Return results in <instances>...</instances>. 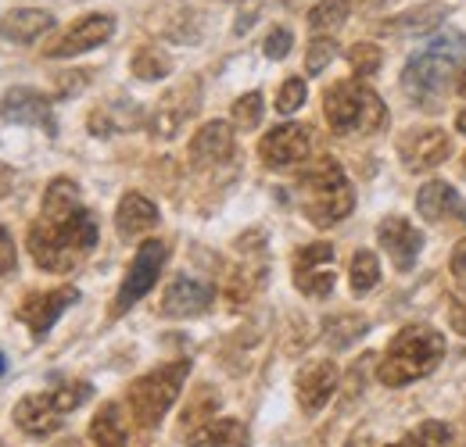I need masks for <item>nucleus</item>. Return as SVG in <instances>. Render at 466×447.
Segmentation results:
<instances>
[{
  "mask_svg": "<svg viewBox=\"0 0 466 447\" xmlns=\"http://www.w3.org/2000/svg\"><path fill=\"white\" fill-rule=\"evenodd\" d=\"M11 269H15V240H11V233L0 225V276L11 273Z\"/></svg>",
  "mask_w": 466,
  "mask_h": 447,
  "instance_id": "nucleus-41",
  "label": "nucleus"
},
{
  "mask_svg": "<svg viewBox=\"0 0 466 447\" xmlns=\"http://www.w3.org/2000/svg\"><path fill=\"white\" fill-rule=\"evenodd\" d=\"M187 372L190 365L187 362H169L147 376H140L133 387H129V412L140 426H155L162 422V415L176 404V397L187 383Z\"/></svg>",
  "mask_w": 466,
  "mask_h": 447,
  "instance_id": "nucleus-3",
  "label": "nucleus"
},
{
  "mask_svg": "<svg viewBox=\"0 0 466 447\" xmlns=\"http://www.w3.org/2000/svg\"><path fill=\"white\" fill-rule=\"evenodd\" d=\"M0 118H4V122H15V125H36V129H44L47 136L58 133L51 101H47L44 94L29 90V86H15V90L4 94V101H0Z\"/></svg>",
  "mask_w": 466,
  "mask_h": 447,
  "instance_id": "nucleus-9",
  "label": "nucleus"
},
{
  "mask_svg": "<svg viewBox=\"0 0 466 447\" xmlns=\"http://www.w3.org/2000/svg\"><path fill=\"white\" fill-rule=\"evenodd\" d=\"M258 122H262V94L251 90V94L237 97V104H233V125L237 129H255Z\"/></svg>",
  "mask_w": 466,
  "mask_h": 447,
  "instance_id": "nucleus-35",
  "label": "nucleus"
},
{
  "mask_svg": "<svg viewBox=\"0 0 466 447\" xmlns=\"http://www.w3.org/2000/svg\"><path fill=\"white\" fill-rule=\"evenodd\" d=\"M395 447H399V444H395Z\"/></svg>",
  "mask_w": 466,
  "mask_h": 447,
  "instance_id": "nucleus-51",
  "label": "nucleus"
},
{
  "mask_svg": "<svg viewBox=\"0 0 466 447\" xmlns=\"http://www.w3.org/2000/svg\"><path fill=\"white\" fill-rule=\"evenodd\" d=\"M90 441L94 447H126V422H122V412L118 404H105L94 422H90Z\"/></svg>",
  "mask_w": 466,
  "mask_h": 447,
  "instance_id": "nucleus-27",
  "label": "nucleus"
},
{
  "mask_svg": "<svg viewBox=\"0 0 466 447\" xmlns=\"http://www.w3.org/2000/svg\"><path fill=\"white\" fill-rule=\"evenodd\" d=\"M345 447H370V437H351Z\"/></svg>",
  "mask_w": 466,
  "mask_h": 447,
  "instance_id": "nucleus-45",
  "label": "nucleus"
},
{
  "mask_svg": "<svg viewBox=\"0 0 466 447\" xmlns=\"http://www.w3.org/2000/svg\"><path fill=\"white\" fill-rule=\"evenodd\" d=\"M416 212H420V219H427V223H441L449 212H460V194H456V186H449L445 179H431V183L420 186V194H416Z\"/></svg>",
  "mask_w": 466,
  "mask_h": 447,
  "instance_id": "nucleus-24",
  "label": "nucleus"
},
{
  "mask_svg": "<svg viewBox=\"0 0 466 447\" xmlns=\"http://www.w3.org/2000/svg\"><path fill=\"white\" fill-rule=\"evenodd\" d=\"M129 68H133L137 79L155 83V79H166V75L173 72V57L162 55L158 47H140V51L133 55V61H129Z\"/></svg>",
  "mask_w": 466,
  "mask_h": 447,
  "instance_id": "nucleus-32",
  "label": "nucleus"
},
{
  "mask_svg": "<svg viewBox=\"0 0 466 447\" xmlns=\"http://www.w3.org/2000/svg\"><path fill=\"white\" fill-rule=\"evenodd\" d=\"M79 301V290L76 286H58V290H44V293H33L25 297V304L18 308V319L33 330V336H47L51 326L65 315L68 304Z\"/></svg>",
  "mask_w": 466,
  "mask_h": 447,
  "instance_id": "nucleus-11",
  "label": "nucleus"
},
{
  "mask_svg": "<svg viewBox=\"0 0 466 447\" xmlns=\"http://www.w3.org/2000/svg\"><path fill=\"white\" fill-rule=\"evenodd\" d=\"M144 122V112H140V104L137 101H129V97H112V101H105V104H97L90 118H86V125H90V133L94 136H118V133H129V129H137Z\"/></svg>",
  "mask_w": 466,
  "mask_h": 447,
  "instance_id": "nucleus-18",
  "label": "nucleus"
},
{
  "mask_svg": "<svg viewBox=\"0 0 466 447\" xmlns=\"http://www.w3.org/2000/svg\"><path fill=\"white\" fill-rule=\"evenodd\" d=\"M445 358V336L431 326H406L384 351L380 383L384 387H409L423 376H431Z\"/></svg>",
  "mask_w": 466,
  "mask_h": 447,
  "instance_id": "nucleus-1",
  "label": "nucleus"
},
{
  "mask_svg": "<svg viewBox=\"0 0 466 447\" xmlns=\"http://www.w3.org/2000/svg\"><path fill=\"white\" fill-rule=\"evenodd\" d=\"M452 269H456V273H466V243H460V251H456V258H452Z\"/></svg>",
  "mask_w": 466,
  "mask_h": 447,
  "instance_id": "nucleus-44",
  "label": "nucleus"
},
{
  "mask_svg": "<svg viewBox=\"0 0 466 447\" xmlns=\"http://www.w3.org/2000/svg\"><path fill=\"white\" fill-rule=\"evenodd\" d=\"M399 154H402L406 168H412V172H416V168H438L441 162H449L452 140H449V133H441V129L406 133L402 144H399Z\"/></svg>",
  "mask_w": 466,
  "mask_h": 447,
  "instance_id": "nucleus-14",
  "label": "nucleus"
},
{
  "mask_svg": "<svg viewBox=\"0 0 466 447\" xmlns=\"http://www.w3.org/2000/svg\"><path fill=\"white\" fill-rule=\"evenodd\" d=\"M55 25V15L51 11H40V7H15L0 18V36L11 40V44H36L47 29Z\"/></svg>",
  "mask_w": 466,
  "mask_h": 447,
  "instance_id": "nucleus-20",
  "label": "nucleus"
},
{
  "mask_svg": "<svg viewBox=\"0 0 466 447\" xmlns=\"http://www.w3.org/2000/svg\"><path fill=\"white\" fill-rule=\"evenodd\" d=\"M116 33V18L112 15H86L79 18L76 25H68L65 33L58 36V44L51 51H44L47 57H76V55H86L101 44H108Z\"/></svg>",
  "mask_w": 466,
  "mask_h": 447,
  "instance_id": "nucleus-10",
  "label": "nucleus"
},
{
  "mask_svg": "<svg viewBox=\"0 0 466 447\" xmlns=\"http://www.w3.org/2000/svg\"><path fill=\"white\" fill-rule=\"evenodd\" d=\"M294 47V33L288 25H277V29H269V36H266V44H262V51L269 61H284V57L291 55Z\"/></svg>",
  "mask_w": 466,
  "mask_h": 447,
  "instance_id": "nucleus-38",
  "label": "nucleus"
},
{
  "mask_svg": "<svg viewBox=\"0 0 466 447\" xmlns=\"http://www.w3.org/2000/svg\"><path fill=\"white\" fill-rule=\"evenodd\" d=\"M11 186H15V168L0 162V201H4L7 194H11Z\"/></svg>",
  "mask_w": 466,
  "mask_h": 447,
  "instance_id": "nucleus-43",
  "label": "nucleus"
},
{
  "mask_svg": "<svg viewBox=\"0 0 466 447\" xmlns=\"http://www.w3.org/2000/svg\"><path fill=\"white\" fill-rule=\"evenodd\" d=\"M380 61H384V51L377 44H355L349 51V65L359 79H370L380 72Z\"/></svg>",
  "mask_w": 466,
  "mask_h": 447,
  "instance_id": "nucleus-34",
  "label": "nucleus"
},
{
  "mask_svg": "<svg viewBox=\"0 0 466 447\" xmlns=\"http://www.w3.org/2000/svg\"><path fill=\"white\" fill-rule=\"evenodd\" d=\"M309 147H312V129L301 122H288V125L269 129L258 140V158L266 162V168H291L305 162Z\"/></svg>",
  "mask_w": 466,
  "mask_h": 447,
  "instance_id": "nucleus-8",
  "label": "nucleus"
},
{
  "mask_svg": "<svg viewBox=\"0 0 466 447\" xmlns=\"http://www.w3.org/2000/svg\"><path fill=\"white\" fill-rule=\"evenodd\" d=\"M15 422L29 437H51L61 426V412L55 408L51 393H25L15 408Z\"/></svg>",
  "mask_w": 466,
  "mask_h": 447,
  "instance_id": "nucleus-19",
  "label": "nucleus"
},
{
  "mask_svg": "<svg viewBox=\"0 0 466 447\" xmlns=\"http://www.w3.org/2000/svg\"><path fill=\"white\" fill-rule=\"evenodd\" d=\"M366 7H377V4H388V0H362Z\"/></svg>",
  "mask_w": 466,
  "mask_h": 447,
  "instance_id": "nucleus-48",
  "label": "nucleus"
},
{
  "mask_svg": "<svg viewBox=\"0 0 466 447\" xmlns=\"http://www.w3.org/2000/svg\"><path fill=\"white\" fill-rule=\"evenodd\" d=\"M460 215L466 219V201H460Z\"/></svg>",
  "mask_w": 466,
  "mask_h": 447,
  "instance_id": "nucleus-50",
  "label": "nucleus"
},
{
  "mask_svg": "<svg viewBox=\"0 0 466 447\" xmlns=\"http://www.w3.org/2000/svg\"><path fill=\"white\" fill-rule=\"evenodd\" d=\"M58 447H83L79 441H65V444H58Z\"/></svg>",
  "mask_w": 466,
  "mask_h": 447,
  "instance_id": "nucleus-49",
  "label": "nucleus"
},
{
  "mask_svg": "<svg viewBox=\"0 0 466 447\" xmlns=\"http://www.w3.org/2000/svg\"><path fill=\"white\" fill-rule=\"evenodd\" d=\"M83 86H86V72H65V75H58L61 97H72V94H79Z\"/></svg>",
  "mask_w": 466,
  "mask_h": 447,
  "instance_id": "nucleus-42",
  "label": "nucleus"
},
{
  "mask_svg": "<svg viewBox=\"0 0 466 447\" xmlns=\"http://www.w3.org/2000/svg\"><path fill=\"white\" fill-rule=\"evenodd\" d=\"M463 162H466V158H463Z\"/></svg>",
  "mask_w": 466,
  "mask_h": 447,
  "instance_id": "nucleus-52",
  "label": "nucleus"
},
{
  "mask_svg": "<svg viewBox=\"0 0 466 447\" xmlns=\"http://www.w3.org/2000/svg\"><path fill=\"white\" fill-rule=\"evenodd\" d=\"M166 262H169V247H166V240H147V243L133 254V265H129L126 280H122V286H118L116 315L129 312V308L155 286V280L162 276V265H166Z\"/></svg>",
  "mask_w": 466,
  "mask_h": 447,
  "instance_id": "nucleus-4",
  "label": "nucleus"
},
{
  "mask_svg": "<svg viewBox=\"0 0 466 447\" xmlns=\"http://www.w3.org/2000/svg\"><path fill=\"white\" fill-rule=\"evenodd\" d=\"M198 104H201V86H198V79H187V83L173 86V90L155 104V112L147 118L151 136H155V140H173L176 133L190 122V114L198 112Z\"/></svg>",
  "mask_w": 466,
  "mask_h": 447,
  "instance_id": "nucleus-5",
  "label": "nucleus"
},
{
  "mask_svg": "<svg viewBox=\"0 0 466 447\" xmlns=\"http://www.w3.org/2000/svg\"><path fill=\"white\" fill-rule=\"evenodd\" d=\"M456 90H460V94H463V97H466V72H463V75H460V83H456Z\"/></svg>",
  "mask_w": 466,
  "mask_h": 447,
  "instance_id": "nucleus-47",
  "label": "nucleus"
},
{
  "mask_svg": "<svg viewBox=\"0 0 466 447\" xmlns=\"http://www.w3.org/2000/svg\"><path fill=\"white\" fill-rule=\"evenodd\" d=\"M212 301H216V286L212 283L176 276L166 286V293H162V315H169V319H190V315H201Z\"/></svg>",
  "mask_w": 466,
  "mask_h": 447,
  "instance_id": "nucleus-12",
  "label": "nucleus"
},
{
  "mask_svg": "<svg viewBox=\"0 0 466 447\" xmlns=\"http://www.w3.org/2000/svg\"><path fill=\"white\" fill-rule=\"evenodd\" d=\"M83 204H79V186L72 183V179H55L51 186H47V194H44V219L47 223H61V219H68L72 212H79Z\"/></svg>",
  "mask_w": 466,
  "mask_h": 447,
  "instance_id": "nucleus-25",
  "label": "nucleus"
},
{
  "mask_svg": "<svg viewBox=\"0 0 466 447\" xmlns=\"http://www.w3.org/2000/svg\"><path fill=\"white\" fill-rule=\"evenodd\" d=\"M377 240H380V247L388 251V258H391V265L399 269V273H409L412 265H416V258H420V251H423V236H420V229L406 219H384V223L377 225Z\"/></svg>",
  "mask_w": 466,
  "mask_h": 447,
  "instance_id": "nucleus-13",
  "label": "nucleus"
},
{
  "mask_svg": "<svg viewBox=\"0 0 466 447\" xmlns=\"http://www.w3.org/2000/svg\"><path fill=\"white\" fill-rule=\"evenodd\" d=\"M349 280H351V293H370L377 283H380V262L373 251H355L349 265Z\"/></svg>",
  "mask_w": 466,
  "mask_h": 447,
  "instance_id": "nucleus-31",
  "label": "nucleus"
},
{
  "mask_svg": "<svg viewBox=\"0 0 466 447\" xmlns=\"http://www.w3.org/2000/svg\"><path fill=\"white\" fill-rule=\"evenodd\" d=\"M305 97H309V86H305V79H284V86H280V94H277V112L280 114H294L301 104H305Z\"/></svg>",
  "mask_w": 466,
  "mask_h": 447,
  "instance_id": "nucleus-37",
  "label": "nucleus"
},
{
  "mask_svg": "<svg viewBox=\"0 0 466 447\" xmlns=\"http://www.w3.org/2000/svg\"><path fill=\"white\" fill-rule=\"evenodd\" d=\"M449 326L460 336H466V290H456L449 297Z\"/></svg>",
  "mask_w": 466,
  "mask_h": 447,
  "instance_id": "nucleus-40",
  "label": "nucleus"
},
{
  "mask_svg": "<svg viewBox=\"0 0 466 447\" xmlns=\"http://www.w3.org/2000/svg\"><path fill=\"white\" fill-rule=\"evenodd\" d=\"M366 330H370V323H366L362 315L345 312V315H334V319L323 323V340H327L334 351H345V347H351Z\"/></svg>",
  "mask_w": 466,
  "mask_h": 447,
  "instance_id": "nucleus-28",
  "label": "nucleus"
},
{
  "mask_svg": "<svg viewBox=\"0 0 466 447\" xmlns=\"http://www.w3.org/2000/svg\"><path fill=\"white\" fill-rule=\"evenodd\" d=\"M452 444V430L445 422H420L416 430H409L399 447H449Z\"/></svg>",
  "mask_w": 466,
  "mask_h": 447,
  "instance_id": "nucleus-33",
  "label": "nucleus"
},
{
  "mask_svg": "<svg viewBox=\"0 0 466 447\" xmlns=\"http://www.w3.org/2000/svg\"><path fill=\"white\" fill-rule=\"evenodd\" d=\"M29 254H33V262H36L40 269H47V273H72V269L79 265V258H83V254H76L72 247H65L40 219L29 225Z\"/></svg>",
  "mask_w": 466,
  "mask_h": 447,
  "instance_id": "nucleus-16",
  "label": "nucleus"
},
{
  "mask_svg": "<svg viewBox=\"0 0 466 447\" xmlns=\"http://www.w3.org/2000/svg\"><path fill=\"white\" fill-rule=\"evenodd\" d=\"M233 154V125L230 122H205L194 136H190V162L198 168L219 165Z\"/></svg>",
  "mask_w": 466,
  "mask_h": 447,
  "instance_id": "nucleus-17",
  "label": "nucleus"
},
{
  "mask_svg": "<svg viewBox=\"0 0 466 447\" xmlns=\"http://www.w3.org/2000/svg\"><path fill=\"white\" fill-rule=\"evenodd\" d=\"M456 129H460V133H466V108L456 114Z\"/></svg>",
  "mask_w": 466,
  "mask_h": 447,
  "instance_id": "nucleus-46",
  "label": "nucleus"
},
{
  "mask_svg": "<svg viewBox=\"0 0 466 447\" xmlns=\"http://www.w3.org/2000/svg\"><path fill=\"white\" fill-rule=\"evenodd\" d=\"M334 247L330 243H309L294 254V286L305 297H330L334 293Z\"/></svg>",
  "mask_w": 466,
  "mask_h": 447,
  "instance_id": "nucleus-6",
  "label": "nucleus"
},
{
  "mask_svg": "<svg viewBox=\"0 0 466 447\" xmlns=\"http://www.w3.org/2000/svg\"><path fill=\"white\" fill-rule=\"evenodd\" d=\"M445 18H449V7L438 4V0H431V4H420V7H412L406 15H399L388 29H391V33H423V29L445 22Z\"/></svg>",
  "mask_w": 466,
  "mask_h": 447,
  "instance_id": "nucleus-29",
  "label": "nucleus"
},
{
  "mask_svg": "<svg viewBox=\"0 0 466 447\" xmlns=\"http://www.w3.org/2000/svg\"><path fill=\"white\" fill-rule=\"evenodd\" d=\"M51 397H55V408H58L61 415H65V412H76V408L90 397V383H68V387L55 391Z\"/></svg>",
  "mask_w": 466,
  "mask_h": 447,
  "instance_id": "nucleus-39",
  "label": "nucleus"
},
{
  "mask_svg": "<svg viewBox=\"0 0 466 447\" xmlns=\"http://www.w3.org/2000/svg\"><path fill=\"white\" fill-rule=\"evenodd\" d=\"M298 183H301L305 197H309V194H327V190L349 186V179H345V168L338 165L334 158H323V162L309 165L305 172H301V175H298Z\"/></svg>",
  "mask_w": 466,
  "mask_h": 447,
  "instance_id": "nucleus-26",
  "label": "nucleus"
},
{
  "mask_svg": "<svg viewBox=\"0 0 466 447\" xmlns=\"http://www.w3.org/2000/svg\"><path fill=\"white\" fill-rule=\"evenodd\" d=\"M248 444H251V433H248V426L240 419H208L187 441V447H248Z\"/></svg>",
  "mask_w": 466,
  "mask_h": 447,
  "instance_id": "nucleus-23",
  "label": "nucleus"
},
{
  "mask_svg": "<svg viewBox=\"0 0 466 447\" xmlns=\"http://www.w3.org/2000/svg\"><path fill=\"white\" fill-rule=\"evenodd\" d=\"M155 225H158V208H155L151 197H144V194H126V197L118 201V208H116L118 236L133 240V236L151 233Z\"/></svg>",
  "mask_w": 466,
  "mask_h": 447,
  "instance_id": "nucleus-21",
  "label": "nucleus"
},
{
  "mask_svg": "<svg viewBox=\"0 0 466 447\" xmlns=\"http://www.w3.org/2000/svg\"><path fill=\"white\" fill-rule=\"evenodd\" d=\"M349 11H351L349 0H319V4L309 11V29H312L316 36L334 33V29H341V25L349 22Z\"/></svg>",
  "mask_w": 466,
  "mask_h": 447,
  "instance_id": "nucleus-30",
  "label": "nucleus"
},
{
  "mask_svg": "<svg viewBox=\"0 0 466 447\" xmlns=\"http://www.w3.org/2000/svg\"><path fill=\"white\" fill-rule=\"evenodd\" d=\"M456 65H460V61H452V57L423 47L416 57H409L406 72H402V90H406V97L420 101V104L431 101L434 94H441V86H445V79H449V72H452Z\"/></svg>",
  "mask_w": 466,
  "mask_h": 447,
  "instance_id": "nucleus-7",
  "label": "nucleus"
},
{
  "mask_svg": "<svg viewBox=\"0 0 466 447\" xmlns=\"http://www.w3.org/2000/svg\"><path fill=\"white\" fill-rule=\"evenodd\" d=\"M355 208V194L351 186H338V190H327V194H309L301 201V212L312 225H334L341 223Z\"/></svg>",
  "mask_w": 466,
  "mask_h": 447,
  "instance_id": "nucleus-22",
  "label": "nucleus"
},
{
  "mask_svg": "<svg viewBox=\"0 0 466 447\" xmlns=\"http://www.w3.org/2000/svg\"><path fill=\"white\" fill-rule=\"evenodd\" d=\"M334 55H338V44H334L330 36H316V40L309 44V51H305V72H309V75H319V72L334 61Z\"/></svg>",
  "mask_w": 466,
  "mask_h": 447,
  "instance_id": "nucleus-36",
  "label": "nucleus"
},
{
  "mask_svg": "<svg viewBox=\"0 0 466 447\" xmlns=\"http://www.w3.org/2000/svg\"><path fill=\"white\" fill-rule=\"evenodd\" d=\"M338 391V365L334 362H309L298 372V401L309 415H316L319 408H327V401Z\"/></svg>",
  "mask_w": 466,
  "mask_h": 447,
  "instance_id": "nucleus-15",
  "label": "nucleus"
},
{
  "mask_svg": "<svg viewBox=\"0 0 466 447\" xmlns=\"http://www.w3.org/2000/svg\"><path fill=\"white\" fill-rule=\"evenodd\" d=\"M323 112L338 136H362L384 122V101L362 83H334L323 94Z\"/></svg>",
  "mask_w": 466,
  "mask_h": 447,
  "instance_id": "nucleus-2",
  "label": "nucleus"
}]
</instances>
